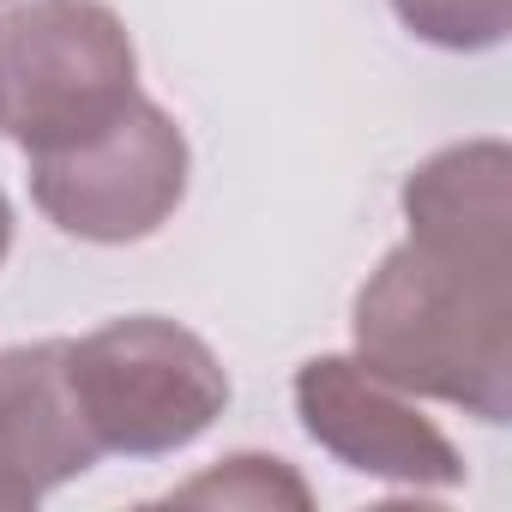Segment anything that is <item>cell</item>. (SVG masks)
<instances>
[{
  "label": "cell",
  "mask_w": 512,
  "mask_h": 512,
  "mask_svg": "<svg viewBox=\"0 0 512 512\" xmlns=\"http://www.w3.org/2000/svg\"><path fill=\"white\" fill-rule=\"evenodd\" d=\"M392 13L404 19V31L452 55L494 49L512 31V0H392Z\"/></svg>",
  "instance_id": "ba28073f"
},
{
  "label": "cell",
  "mask_w": 512,
  "mask_h": 512,
  "mask_svg": "<svg viewBox=\"0 0 512 512\" xmlns=\"http://www.w3.org/2000/svg\"><path fill=\"white\" fill-rule=\"evenodd\" d=\"M410 241L356 290V362L410 398L512 422V151L470 139L404 181Z\"/></svg>",
  "instance_id": "6da1fadb"
},
{
  "label": "cell",
  "mask_w": 512,
  "mask_h": 512,
  "mask_svg": "<svg viewBox=\"0 0 512 512\" xmlns=\"http://www.w3.org/2000/svg\"><path fill=\"white\" fill-rule=\"evenodd\" d=\"M296 416L314 446L338 464L398 482V488H458L464 458L458 446L374 368L356 356H314L296 374Z\"/></svg>",
  "instance_id": "5b68a950"
},
{
  "label": "cell",
  "mask_w": 512,
  "mask_h": 512,
  "mask_svg": "<svg viewBox=\"0 0 512 512\" xmlns=\"http://www.w3.org/2000/svg\"><path fill=\"white\" fill-rule=\"evenodd\" d=\"M103 458L91 440L73 380H67V338L0 350V482L25 506L49 488L85 476Z\"/></svg>",
  "instance_id": "8992f818"
},
{
  "label": "cell",
  "mask_w": 512,
  "mask_h": 512,
  "mask_svg": "<svg viewBox=\"0 0 512 512\" xmlns=\"http://www.w3.org/2000/svg\"><path fill=\"white\" fill-rule=\"evenodd\" d=\"M67 380L91 440L127 458L193 446L229 404V374L211 344L157 314H127L67 344Z\"/></svg>",
  "instance_id": "3957f363"
},
{
  "label": "cell",
  "mask_w": 512,
  "mask_h": 512,
  "mask_svg": "<svg viewBox=\"0 0 512 512\" xmlns=\"http://www.w3.org/2000/svg\"><path fill=\"white\" fill-rule=\"evenodd\" d=\"M139 97V55L103 0H25L0 13V127L25 157L109 127Z\"/></svg>",
  "instance_id": "7a4b0ae2"
},
{
  "label": "cell",
  "mask_w": 512,
  "mask_h": 512,
  "mask_svg": "<svg viewBox=\"0 0 512 512\" xmlns=\"http://www.w3.org/2000/svg\"><path fill=\"white\" fill-rule=\"evenodd\" d=\"M7 247H13V205L0 193V260H7Z\"/></svg>",
  "instance_id": "9c48e42d"
},
{
  "label": "cell",
  "mask_w": 512,
  "mask_h": 512,
  "mask_svg": "<svg viewBox=\"0 0 512 512\" xmlns=\"http://www.w3.org/2000/svg\"><path fill=\"white\" fill-rule=\"evenodd\" d=\"M187 193V139L169 109L133 97L109 127L79 145L31 157L37 211L79 241H145Z\"/></svg>",
  "instance_id": "277c9868"
},
{
  "label": "cell",
  "mask_w": 512,
  "mask_h": 512,
  "mask_svg": "<svg viewBox=\"0 0 512 512\" xmlns=\"http://www.w3.org/2000/svg\"><path fill=\"white\" fill-rule=\"evenodd\" d=\"M169 500H217V506H308V482L284 464V458H260V452H235L217 470L193 476L187 488H175Z\"/></svg>",
  "instance_id": "52a82bcc"
}]
</instances>
